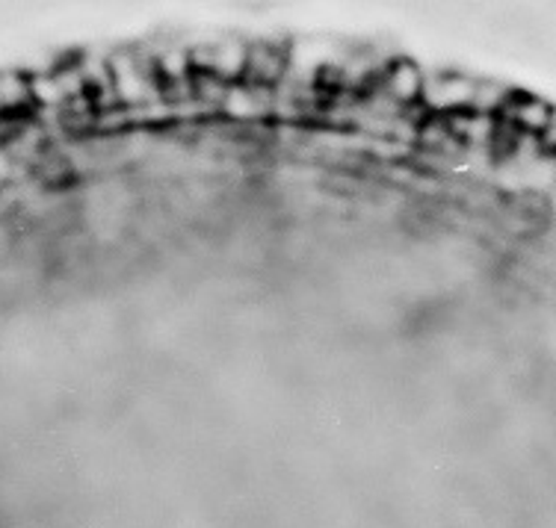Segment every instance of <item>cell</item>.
<instances>
[{
	"label": "cell",
	"instance_id": "6da1fadb",
	"mask_svg": "<svg viewBox=\"0 0 556 528\" xmlns=\"http://www.w3.org/2000/svg\"><path fill=\"white\" fill-rule=\"evenodd\" d=\"M473 92H477V80L465 75L427 77L420 106L429 110L435 118L459 116V113H471Z\"/></svg>",
	"mask_w": 556,
	"mask_h": 528
},
{
	"label": "cell",
	"instance_id": "7a4b0ae2",
	"mask_svg": "<svg viewBox=\"0 0 556 528\" xmlns=\"http://www.w3.org/2000/svg\"><path fill=\"white\" fill-rule=\"evenodd\" d=\"M424 83H427V75L417 68L415 63L408 60H396L394 65H388V72L379 77V89L382 95L391 101V106L396 110H408V106L420 104L424 98Z\"/></svg>",
	"mask_w": 556,
	"mask_h": 528
},
{
	"label": "cell",
	"instance_id": "3957f363",
	"mask_svg": "<svg viewBox=\"0 0 556 528\" xmlns=\"http://www.w3.org/2000/svg\"><path fill=\"white\" fill-rule=\"evenodd\" d=\"M554 106L547 104V101H539L533 95H518L513 92L509 98V104L503 106V113L497 118L506 121V125L518 130L521 137H530V139H539V133L551 125V118H554Z\"/></svg>",
	"mask_w": 556,
	"mask_h": 528
},
{
	"label": "cell",
	"instance_id": "277c9868",
	"mask_svg": "<svg viewBox=\"0 0 556 528\" xmlns=\"http://www.w3.org/2000/svg\"><path fill=\"white\" fill-rule=\"evenodd\" d=\"M288 68V60L285 53H278L273 44H255L247 51V72H243V80L252 86H261V89H273V86L281 80Z\"/></svg>",
	"mask_w": 556,
	"mask_h": 528
},
{
	"label": "cell",
	"instance_id": "5b68a950",
	"mask_svg": "<svg viewBox=\"0 0 556 528\" xmlns=\"http://www.w3.org/2000/svg\"><path fill=\"white\" fill-rule=\"evenodd\" d=\"M535 142H539V151H542V157L556 159V116L551 118V125H547L545 130L539 133V139H535Z\"/></svg>",
	"mask_w": 556,
	"mask_h": 528
}]
</instances>
